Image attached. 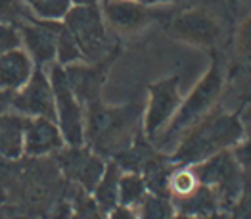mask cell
I'll return each mask as SVG.
<instances>
[{
  "mask_svg": "<svg viewBox=\"0 0 251 219\" xmlns=\"http://www.w3.org/2000/svg\"><path fill=\"white\" fill-rule=\"evenodd\" d=\"M244 137V123L234 113H213L201 117L188 129L173 160L184 165H194L215 154L236 146Z\"/></svg>",
  "mask_w": 251,
  "mask_h": 219,
  "instance_id": "obj_1",
  "label": "cell"
},
{
  "mask_svg": "<svg viewBox=\"0 0 251 219\" xmlns=\"http://www.w3.org/2000/svg\"><path fill=\"white\" fill-rule=\"evenodd\" d=\"M140 119L138 106L107 108L100 102L88 104L84 137L100 154H121L130 148L132 133Z\"/></svg>",
  "mask_w": 251,
  "mask_h": 219,
  "instance_id": "obj_2",
  "label": "cell"
},
{
  "mask_svg": "<svg viewBox=\"0 0 251 219\" xmlns=\"http://www.w3.org/2000/svg\"><path fill=\"white\" fill-rule=\"evenodd\" d=\"M225 83V75L221 66L215 62L211 69L205 73V77L196 85L188 98L180 104V108L176 110L175 117L171 119L167 131L163 135V144L173 140L175 137H178L182 131L190 129L194 123H198L201 117H205V113L215 104V100L219 98L221 90Z\"/></svg>",
  "mask_w": 251,
  "mask_h": 219,
  "instance_id": "obj_3",
  "label": "cell"
},
{
  "mask_svg": "<svg viewBox=\"0 0 251 219\" xmlns=\"http://www.w3.org/2000/svg\"><path fill=\"white\" fill-rule=\"evenodd\" d=\"M65 27L79 44L83 58L100 62L113 50L102 12L96 6H75L65 14Z\"/></svg>",
  "mask_w": 251,
  "mask_h": 219,
  "instance_id": "obj_4",
  "label": "cell"
},
{
  "mask_svg": "<svg viewBox=\"0 0 251 219\" xmlns=\"http://www.w3.org/2000/svg\"><path fill=\"white\" fill-rule=\"evenodd\" d=\"M50 85L54 90L56 115L60 121V131L63 140L69 146H81L84 140V115L81 102L69 87L65 69L62 66H52L50 69Z\"/></svg>",
  "mask_w": 251,
  "mask_h": 219,
  "instance_id": "obj_5",
  "label": "cell"
},
{
  "mask_svg": "<svg viewBox=\"0 0 251 219\" xmlns=\"http://www.w3.org/2000/svg\"><path fill=\"white\" fill-rule=\"evenodd\" d=\"M194 171L200 179V185L211 187L219 194L221 202L234 200L242 189L244 173H242L234 154L228 150H223L200 164H194Z\"/></svg>",
  "mask_w": 251,
  "mask_h": 219,
  "instance_id": "obj_6",
  "label": "cell"
},
{
  "mask_svg": "<svg viewBox=\"0 0 251 219\" xmlns=\"http://www.w3.org/2000/svg\"><path fill=\"white\" fill-rule=\"evenodd\" d=\"M180 104L182 98L178 90V77H169L153 83L150 87V102L144 117V131L148 137L153 138L165 125H169Z\"/></svg>",
  "mask_w": 251,
  "mask_h": 219,
  "instance_id": "obj_7",
  "label": "cell"
},
{
  "mask_svg": "<svg viewBox=\"0 0 251 219\" xmlns=\"http://www.w3.org/2000/svg\"><path fill=\"white\" fill-rule=\"evenodd\" d=\"M171 35L198 46H213L223 37V25L207 10L194 8L178 14L171 23Z\"/></svg>",
  "mask_w": 251,
  "mask_h": 219,
  "instance_id": "obj_8",
  "label": "cell"
},
{
  "mask_svg": "<svg viewBox=\"0 0 251 219\" xmlns=\"http://www.w3.org/2000/svg\"><path fill=\"white\" fill-rule=\"evenodd\" d=\"M12 106L25 115H37V117H48V119L56 117L54 90L48 77L42 73V69H37L29 77L25 88L12 98Z\"/></svg>",
  "mask_w": 251,
  "mask_h": 219,
  "instance_id": "obj_9",
  "label": "cell"
},
{
  "mask_svg": "<svg viewBox=\"0 0 251 219\" xmlns=\"http://www.w3.org/2000/svg\"><path fill=\"white\" fill-rule=\"evenodd\" d=\"M102 16L104 22L119 33H136L151 22L150 6L140 0H105Z\"/></svg>",
  "mask_w": 251,
  "mask_h": 219,
  "instance_id": "obj_10",
  "label": "cell"
},
{
  "mask_svg": "<svg viewBox=\"0 0 251 219\" xmlns=\"http://www.w3.org/2000/svg\"><path fill=\"white\" fill-rule=\"evenodd\" d=\"M60 29H62L60 23L37 22V20L21 25V39L37 64L42 66L56 58V44H58Z\"/></svg>",
  "mask_w": 251,
  "mask_h": 219,
  "instance_id": "obj_11",
  "label": "cell"
},
{
  "mask_svg": "<svg viewBox=\"0 0 251 219\" xmlns=\"http://www.w3.org/2000/svg\"><path fill=\"white\" fill-rule=\"evenodd\" d=\"M60 162L65 173L73 177L79 185H83L86 191H94L105 169V164L100 160V156L81 150L79 146H71V150L63 152L60 156Z\"/></svg>",
  "mask_w": 251,
  "mask_h": 219,
  "instance_id": "obj_12",
  "label": "cell"
},
{
  "mask_svg": "<svg viewBox=\"0 0 251 219\" xmlns=\"http://www.w3.org/2000/svg\"><path fill=\"white\" fill-rule=\"evenodd\" d=\"M63 144V137L60 127L48 117L27 119L23 133V150L29 156H44L56 152Z\"/></svg>",
  "mask_w": 251,
  "mask_h": 219,
  "instance_id": "obj_13",
  "label": "cell"
},
{
  "mask_svg": "<svg viewBox=\"0 0 251 219\" xmlns=\"http://www.w3.org/2000/svg\"><path fill=\"white\" fill-rule=\"evenodd\" d=\"M65 75H67L69 87L79 102H84L86 106L92 102H98L105 77L104 66H83L77 62L67 66Z\"/></svg>",
  "mask_w": 251,
  "mask_h": 219,
  "instance_id": "obj_14",
  "label": "cell"
},
{
  "mask_svg": "<svg viewBox=\"0 0 251 219\" xmlns=\"http://www.w3.org/2000/svg\"><path fill=\"white\" fill-rule=\"evenodd\" d=\"M33 75L31 60L23 50H8L0 54V88L16 90L23 87Z\"/></svg>",
  "mask_w": 251,
  "mask_h": 219,
  "instance_id": "obj_15",
  "label": "cell"
},
{
  "mask_svg": "<svg viewBox=\"0 0 251 219\" xmlns=\"http://www.w3.org/2000/svg\"><path fill=\"white\" fill-rule=\"evenodd\" d=\"M27 119L16 115V113H6L0 115V156L2 158H20L23 152V133H25Z\"/></svg>",
  "mask_w": 251,
  "mask_h": 219,
  "instance_id": "obj_16",
  "label": "cell"
},
{
  "mask_svg": "<svg viewBox=\"0 0 251 219\" xmlns=\"http://www.w3.org/2000/svg\"><path fill=\"white\" fill-rule=\"evenodd\" d=\"M119 164H107L104 175L100 177L98 185L94 187V200L96 206L104 212H111L119 204V179H121Z\"/></svg>",
  "mask_w": 251,
  "mask_h": 219,
  "instance_id": "obj_17",
  "label": "cell"
},
{
  "mask_svg": "<svg viewBox=\"0 0 251 219\" xmlns=\"http://www.w3.org/2000/svg\"><path fill=\"white\" fill-rule=\"evenodd\" d=\"M167 187L169 191L175 194L176 200L188 198L190 194H194L200 189V179H198L196 171H194V165H184V167L173 171L169 175Z\"/></svg>",
  "mask_w": 251,
  "mask_h": 219,
  "instance_id": "obj_18",
  "label": "cell"
},
{
  "mask_svg": "<svg viewBox=\"0 0 251 219\" xmlns=\"http://www.w3.org/2000/svg\"><path fill=\"white\" fill-rule=\"evenodd\" d=\"M146 181L136 173L121 175L119 179V204L134 208L142 198L146 196Z\"/></svg>",
  "mask_w": 251,
  "mask_h": 219,
  "instance_id": "obj_19",
  "label": "cell"
},
{
  "mask_svg": "<svg viewBox=\"0 0 251 219\" xmlns=\"http://www.w3.org/2000/svg\"><path fill=\"white\" fill-rule=\"evenodd\" d=\"M136 216L138 219H171L173 218V208L165 200L157 194H146L136 206Z\"/></svg>",
  "mask_w": 251,
  "mask_h": 219,
  "instance_id": "obj_20",
  "label": "cell"
},
{
  "mask_svg": "<svg viewBox=\"0 0 251 219\" xmlns=\"http://www.w3.org/2000/svg\"><path fill=\"white\" fill-rule=\"evenodd\" d=\"M56 56L60 58V64H63V66H71V64H77L79 60H83V52H81L79 44L65 25H62V29L58 33Z\"/></svg>",
  "mask_w": 251,
  "mask_h": 219,
  "instance_id": "obj_21",
  "label": "cell"
},
{
  "mask_svg": "<svg viewBox=\"0 0 251 219\" xmlns=\"http://www.w3.org/2000/svg\"><path fill=\"white\" fill-rule=\"evenodd\" d=\"M29 22H33V16L23 0H0V23L23 25Z\"/></svg>",
  "mask_w": 251,
  "mask_h": 219,
  "instance_id": "obj_22",
  "label": "cell"
},
{
  "mask_svg": "<svg viewBox=\"0 0 251 219\" xmlns=\"http://www.w3.org/2000/svg\"><path fill=\"white\" fill-rule=\"evenodd\" d=\"M25 4L44 20H58L69 12V0H25Z\"/></svg>",
  "mask_w": 251,
  "mask_h": 219,
  "instance_id": "obj_23",
  "label": "cell"
},
{
  "mask_svg": "<svg viewBox=\"0 0 251 219\" xmlns=\"http://www.w3.org/2000/svg\"><path fill=\"white\" fill-rule=\"evenodd\" d=\"M232 154H234L240 169L246 171V173H251V135L246 140H240L234 146V152Z\"/></svg>",
  "mask_w": 251,
  "mask_h": 219,
  "instance_id": "obj_24",
  "label": "cell"
},
{
  "mask_svg": "<svg viewBox=\"0 0 251 219\" xmlns=\"http://www.w3.org/2000/svg\"><path fill=\"white\" fill-rule=\"evenodd\" d=\"M18 44H20V35L8 25H0V54L14 50Z\"/></svg>",
  "mask_w": 251,
  "mask_h": 219,
  "instance_id": "obj_25",
  "label": "cell"
},
{
  "mask_svg": "<svg viewBox=\"0 0 251 219\" xmlns=\"http://www.w3.org/2000/svg\"><path fill=\"white\" fill-rule=\"evenodd\" d=\"M238 48H240L242 56L251 62V18L244 23V27L240 29V35H238Z\"/></svg>",
  "mask_w": 251,
  "mask_h": 219,
  "instance_id": "obj_26",
  "label": "cell"
},
{
  "mask_svg": "<svg viewBox=\"0 0 251 219\" xmlns=\"http://www.w3.org/2000/svg\"><path fill=\"white\" fill-rule=\"evenodd\" d=\"M73 219H100L98 218V206H96L94 202L84 200L83 204L79 206L77 214L73 216Z\"/></svg>",
  "mask_w": 251,
  "mask_h": 219,
  "instance_id": "obj_27",
  "label": "cell"
},
{
  "mask_svg": "<svg viewBox=\"0 0 251 219\" xmlns=\"http://www.w3.org/2000/svg\"><path fill=\"white\" fill-rule=\"evenodd\" d=\"M109 219H138V216H136V210H134V208L117 204V206L109 212Z\"/></svg>",
  "mask_w": 251,
  "mask_h": 219,
  "instance_id": "obj_28",
  "label": "cell"
},
{
  "mask_svg": "<svg viewBox=\"0 0 251 219\" xmlns=\"http://www.w3.org/2000/svg\"><path fill=\"white\" fill-rule=\"evenodd\" d=\"M12 98H14L12 90H2L0 88V115H2V111H6L12 106Z\"/></svg>",
  "mask_w": 251,
  "mask_h": 219,
  "instance_id": "obj_29",
  "label": "cell"
},
{
  "mask_svg": "<svg viewBox=\"0 0 251 219\" xmlns=\"http://www.w3.org/2000/svg\"><path fill=\"white\" fill-rule=\"evenodd\" d=\"M52 219H73V216H71V208H69L67 204H62V206L54 212Z\"/></svg>",
  "mask_w": 251,
  "mask_h": 219,
  "instance_id": "obj_30",
  "label": "cell"
},
{
  "mask_svg": "<svg viewBox=\"0 0 251 219\" xmlns=\"http://www.w3.org/2000/svg\"><path fill=\"white\" fill-rule=\"evenodd\" d=\"M140 2L146 4V6H157V4H171L175 0H140Z\"/></svg>",
  "mask_w": 251,
  "mask_h": 219,
  "instance_id": "obj_31",
  "label": "cell"
},
{
  "mask_svg": "<svg viewBox=\"0 0 251 219\" xmlns=\"http://www.w3.org/2000/svg\"><path fill=\"white\" fill-rule=\"evenodd\" d=\"M69 2H75L77 6H96L100 0H69Z\"/></svg>",
  "mask_w": 251,
  "mask_h": 219,
  "instance_id": "obj_32",
  "label": "cell"
},
{
  "mask_svg": "<svg viewBox=\"0 0 251 219\" xmlns=\"http://www.w3.org/2000/svg\"><path fill=\"white\" fill-rule=\"evenodd\" d=\"M171 219H192V216H186V214H178V216H173Z\"/></svg>",
  "mask_w": 251,
  "mask_h": 219,
  "instance_id": "obj_33",
  "label": "cell"
}]
</instances>
